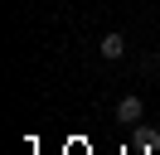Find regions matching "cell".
Listing matches in <instances>:
<instances>
[{
	"label": "cell",
	"instance_id": "obj_1",
	"mask_svg": "<svg viewBox=\"0 0 160 155\" xmlns=\"http://www.w3.org/2000/svg\"><path fill=\"white\" fill-rule=\"evenodd\" d=\"M141 116H146V102H141V97H121V102H117V121L136 126Z\"/></svg>",
	"mask_w": 160,
	"mask_h": 155
},
{
	"label": "cell",
	"instance_id": "obj_2",
	"mask_svg": "<svg viewBox=\"0 0 160 155\" xmlns=\"http://www.w3.org/2000/svg\"><path fill=\"white\" fill-rule=\"evenodd\" d=\"M97 53L107 58V63H117V58L126 53V39H121V34H107V39H102V44H97Z\"/></svg>",
	"mask_w": 160,
	"mask_h": 155
}]
</instances>
